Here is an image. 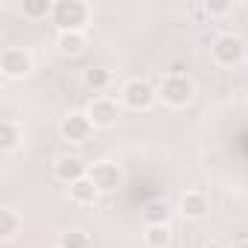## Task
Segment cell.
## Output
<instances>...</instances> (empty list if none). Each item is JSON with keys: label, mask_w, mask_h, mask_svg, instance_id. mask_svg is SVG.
<instances>
[{"label": "cell", "mask_w": 248, "mask_h": 248, "mask_svg": "<svg viewBox=\"0 0 248 248\" xmlns=\"http://www.w3.org/2000/svg\"><path fill=\"white\" fill-rule=\"evenodd\" d=\"M50 21L56 24L59 32H85L91 21V6L82 3V0H59L53 6Z\"/></svg>", "instance_id": "cell-1"}, {"label": "cell", "mask_w": 248, "mask_h": 248, "mask_svg": "<svg viewBox=\"0 0 248 248\" xmlns=\"http://www.w3.org/2000/svg\"><path fill=\"white\" fill-rule=\"evenodd\" d=\"M193 96H196V85H193L190 76H172V73H167L161 79V85H158V99L164 105H170V108H184V105L193 102Z\"/></svg>", "instance_id": "cell-2"}, {"label": "cell", "mask_w": 248, "mask_h": 248, "mask_svg": "<svg viewBox=\"0 0 248 248\" xmlns=\"http://www.w3.org/2000/svg\"><path fill=\"white\" fill-rule=\"evenodd\" d=\"M120 99H123V105L132 108V111H146V108L155 105V99H158V88H155L152 82H146V79H132V82L123 85Z\"/></svg>", "instance_id": "cell-3"}, {"label": "cell", "mask_w": 248, "mask_h": 248, "mask_svg": "<svg viewBox=\"0 0 248 248\" xmlns=\"http://www.w3.org/2000/svg\"><path fill=\"white\" fill-rule=\"evenodd\" d=\"M210 53H213V62L222 64V67H236L242 59H245V41L233 32H225V35H216L213 44H210Z\"/></svg>", "instance_id": "cell-4"}, {"label": "cell", "mask_w": 248, "mask_h": 248, "mask_svg": "<svg viewBox=\"0 0 248 248\" xmlns=\"http://www.w3.org/2000/svg\"><path fill=\"white\" fill-rule=\"evenodd\" d=\"M0 73L6 79H27L32 73V56L24 47H6L0 53Z\"/></svg>", "instance_id": "cell-5"}, {"label": "cell", "mask_w": 248, "mask_h": 248, "mask_svg": "<svg viewBox=\"0 0 248 248\" xmlns=\"http://www.w3.org/2000/svg\"><path fill=\"white\" fill-rule=\"evenodd\" d=\"M88 178L99 187V193H114L123 184V170L114 161H93L88 170Z\"/></svg>", "instance_id": "cell-6"}, {"label": "cell", "mask_w": 248, "mask_h": 248, "mask_svg": "<svg viewBox=\"0 0 248 248\" xmlns=\"http://www.w3.org/2000/svg\"><path fill=\"white\" fill-rule=\"evenodd\" d=\"M91 135H93V123L88 120L85 111H73V114H67L62 120V138L67 143H76V146L79 143H88Z\"/></svg>", "instance_id": "cell-7"}, {"label": "cell", "mask_w": 248, "mask_h": 248, "mask_svg": "<svg viewBox=\"0 0 248 248\" xmlns=\"http://www.w3.org/2000/svg\"><path fill=\"white\" fill-rule=\"evenodd\" d=\"M85 114L93 123V129H111L114 123L120 120V105L114 99H108V96H96V99H91Z\"/></svg>", "instance_id": "cell-8"}, {"label": "cell", "mask_w": 248, "mask_h": 248, "mask_svg": "<svg viewBox=\"0 0 248 248\" xmlns=\"http://www.w3.org/2000/svg\"><path fill=\"white\" fill-rule=\"evenodd\" d=\"M88 170H91V164H85V161L76 158V155H62V158L53 164V175H56L59 181H64V184H76V181L88 178Z\"/></svg>", "instance_id": "cell-9"}, {"label": "cell", "mask_w": 248, "mask_h": 248, "mask_svg": "<svg viewBox=\"0 0 248 248\" xmlns=\"http://www.w3.org/2000/svg\"><path fill=\"white\" fill-rule=\"evenodd\" d=\"M181 213H184V219H204V216L210 213L207 196H204V193H196V190L184 193V196H181Z\"/></svg>", "instance_id": "cell-10"}, {"label": "cell", "mask_w": 248, "mask_h": 248, "mask_svg": "<svg viewBox=\"0 0 248 248\" xmlns=\"http://www.w3.org/2000/svg\"><path fill=\"white\" fill-rule=\"evenodd\" d=\"M99 196H102V193H99V187H96L91 178H82V181L70 184V202H73V204L88 207V204H96Z\"/></svg>", "instance_id": "cell-11"}, {"label": "cell", "mask_w": 248, "mask_h": 248, "mask_svg": "<svg viewBox=\"0 0 248 248\" xmlns=\"http://www.w3.org/2000/svg\"><path fill=\"white\" fill-rule=\"evenodd\" d=\"M21 228H24V219L18 216L15 207H9V204L0 207V239H3V242L15 239V233H18Z\"/></svg>", "instance_id": "cell-12"}, {"label": "cell", "mask_w": 248, "mask_h": 248, "mask_svg": "<svg viewBox=\"0 0 248 248\" xmlns=\"http://www.w3.org/2000/svg\"><path fill=\"white\" fill-rule=\"evenodd\" d=\"M21 140H24V129L18 126L15 120H3L0 123V149L3 152H15L18 146H21Z\"/></svg>", "instance_id": "cell-13"}, {"label": "cell", "mask_w": 248, "mask_h": 248, "mask_svg": "<svg viewBox=\"0 0 248 248\" xmlns=\"http://www.w3.org/2000/svg\"><path fill=\"white\" fill-rule=\"evenodd\" d=\"M56 47H59L62 56H70V59H73V56H82V53H85L88 41H85V32H59Z\"/></svg>", "instance_id": "cell-14"}, {"label": "cell", "mask_w": 248, "mask_h": 248, "mask_svg": "<svg viewBox=\"0 0 248 248\" xmlns=\"http://www.w3.org/2000/svg\"><path fill=\"white\" fill-rule=\"evenodd\" d=\"M170 216H172V210H170V204L161 202V199H155V202H149V204L143 207V222H146V228H149V225H170Z\"/></svg>", "instance_id": "cell-15"}, {"label": "cell", "mask_w": 248, "mask_h": 248, "mask_svg": "<svg viewBox=\"0 0 248 248\" xmlns=\"http://www.w3.org/2000/svg\"><path fill=\"white\" fill-rule=\"evenodd\" d=\"M143 239H146V245H149V248H167V245H170V239H172L170 225H149V228L143 231Z\"/></svg>", "instance_id": "cell-16"}, {"label": "cell", "mask_w": 248, "mask_h": 248, "mask_svg": "<svg viewBox=\"0 0 248 248\" xmlns=\"http://www.w3.org/2000/svg\"><path fill=\"white\" fill-rule=\"evenodd\" d=\"M53 6H56V3H50V0H24L21 12H24V18H30V21H41V18L53 15Z\"/></svg>", "instance_id": "cell-17"}, {"label": "cell", "mask_w": 248, "mask_h": 248, "mask_svg": "<svg viewBox=\"0 0 248 248\" xmlns=\"http://www.w3.org/2000/svg\"><path fill=\"white\" fill-rule=\"evenodd\" d=\"M85 85H88L93 93H99V91H105V88L111 85V73H108L105 67H88V70H85Z\"/></svg>", "instance_id": "cell-18"}, {"label": "cell", "mask_w": 248, "mask_h": 248, "mask_svg": "<svg viewBox=\"0 0 248 248\" xmlns=\"http://www.w3.org/2000/svg\"><path fill=\"white\" fill-rule=\"evenodd\" d=\"M59 245L62 248H91V236L85 231H79V228H70V231H64L59 236Z\"/></svg>", "instance_id": "cell-19"}, {"label": "cell", "mask_w": 248, "mask_h": 248, "mask_svg": "<svg viewBox=\"0 0 248 248\" xmlns=\"http://www.w3.org/2000/svg\"><path fill=\"white\" fill-rule=\"evenodd\" d=\"M202 9H204V15H210V18H222V15L231 12V3H228V0H207Z\"/></svg>", "instance_id": "cell-20"}, {"label": "cell", "mask_w": 248, "mask_h": 248, "mask_svg": "<svg viewBox=\"0 0 248 248\" xmlns=\"http://www.w3.org/2000/svg\"><path fill=\"white\" fill-rule=\"evenodd\" d=\"M204 248H225V245H219V242H210V245H204Z\"/></svg>", "instance_id": "cell-21"}, {"label": "cell", "mask_w": 248, "mask_h": 248, "mask_svg": "<svg viewBox=\"0 0 248 248\" xmlns=\"http://www.w3.org/2000/svg\"><path fill=\"white\" fill-rule=\"evenodd\" d=\"M239 248H248V242H245V245H239Z\"/></svg>", "instance_id": "cell-22"}, {"label": "cell", "mask_w": 248, "mask_h": 248, "mask_svg": "<svg viewBox=\"0 0 248 248\" xmlns=\"http://www.w3.org/2000/svg\"><path fill=\"white\" fill-rule=\"evenodd\" d=\"M53 248H62V245H53Z\"/></svg>", "instance_id": "cell-23"}]
</instances>
